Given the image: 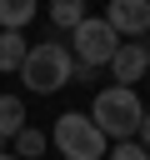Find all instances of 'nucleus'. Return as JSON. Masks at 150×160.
<instances>
[{
  "label": "nucleus",
  "mask_w": 150,
  "mask_h": 160,
  "mask_svg": "<svg viewBox=\"0 0 150 160\" xmlns=\"http://www.w3.org/2000/svg\"><path fill=\"white\" fill-rule=\"evenodd\" d=\"M15 155H25V160H40V155H45V135L25 125V130L15 135Z\"/></svg>",
  "instance_id": "nucleus-11"
},
{
  "label": "nucleus",
  "mask_w": 150,
  "mask_h": 160,
  "mask_svg": "<svg viewBox=\"0 0 150 160\" xmlns=\"http://www.w3.org/2000/svg\"><path fill=\"white\" fill-rule=\"evenodd\" d=\"M110 75H115V85L135 90V80L145 75V45L140 40H120V50L110 55Z\"/></svg>",
  "instance_id": "nucleus-6"
},
{
  "label": "nucleus",
  "mask_w": 150,
  "mask_h": 160,
  "mask_svg": "<svg viewBox=\"0 0 150 160\" xmlns=\"http://www.w3.org/2000/svg\"><path fill=\"white\" fill-rule=\"evenodd\" d=\"M145 75H150V45H145Z\"/></svg>",
  "instance_id": "nucleus-14"
},
{
  "label": "nucleus",
  "mask_w": 150,
  "mask_h": 160,
  "mask_svg": "<svg viewBox=\"0 0 150 160\" xmlns=\"http://www.w3.org/2000/svg\"><path fill=\"white\" fill-rule=\"evenodd\" d=\"M145 35H150V25H145Z\"/></svg>",
  "instance_id": "nucleus-17"
},
{
  "label": "nucleus",
  "mask_w": 150,
  "mask_h": 160,
  "mask_svg": "<svg viewBox=\"0 0 150 160\" xmlns=\"http://www.w3.org/2000/svg\"><path fill=\"white\" fill-rule=\"evenodd\" d=\"M20 130H25V105H20V95H0V135L15 140Z\"/></svg>",
  "instance_id": "nucleus-9"
},
{
  "label": "nucleus",
  "mask_w": 150,
  "mask_h": 160,
  "mask_svg": "<svg viewBox=\"0 0 150 160\" xmlns=\"http://www.w3.org/2000/svg\"><path fill=\"white\" fill-rule=\"evenodd\" d=\"M90 120H95V130H100L105 140H135V130H140V120H145V105H140L135 90L105 85V90H95V100H90Z\"/></svg>",
  "instance_id": "nucleus-1"
},
{
  "label": "nucleus",
  "mask_w": 150,
  "mask_h": 160,
  "mask_svg": "<svg viewBox=\"0 0 150 160\" xmlns=\"http://www.w3.org/2000/svg\"><path fill=\"white\" fill-rule=\"evenodd\" d=\"M105 160H150V150H145V145H140V140H115V145H110V155H105Z\"/></svg>",
  "instance_id": "nucleus-12"
},
{
  "label": "nucleus",
  "mask_w": 150,
  "mask_h": 160,
  "mask_svg": "<svg viewBox=\"0 0 150 160\" xmlns=\"http://www.w3.org/2000/svg\"><path fill=\"white\" fill-rule=\"evenodd\" d=\"M0 155H5V135H0Z\"/></svg>",
  "instance_id": "nucleus-15"
},
{
  "label": "nucleus",
  "mask_w": 150,
  "mask_h": 160,
  "mask_svg": "<svg viewBox=\"0 0 150 160\" xmlns=\"http://www.w3.org/2000/svg\"><path fill=\"white\" fill-rule=\"evenodd\" d=\"M135 135H140V145L150 150V110H145V120H140V130H135Z\"/></svg>",
  "instance_id": "nucleus-13"
},
{
  "label": "nucleus",
  "mask_w": 150,
  "mask_h": 160,
  "mask_svg": "<svg viewBox=\"0 0 150 160\" xmlns=\"http://www.w3.org/2000/svg\"><path fill=\"white\" fill-rule=\"evenodd\" d=\"M0 160H20V155H0Z\"/></svg>",
  "instance_id": "nucleus-16"
},
{
  "label": "nucleus",
  "mask_w": 150,
  "mask_h": 160,
  "mask_svg": "<svg viewBox=\"0 0 150 160\" xmlns=\"http://www.w3.org/2000/svg\"><path fill=\"white\" fill-rule=\"evenodd\" d=\"M75 40H70V55H75V65H90V70H100V65H110V55L120 50V35L100 20V15H85L75 30H70Z\"/></svg>",
  "instance_id": "nucleus-4"
},
{
  "label": "nucleus",
  "mask_w": 150,
  "mask_h": 160,
  "mask_svg": "<svg viewBox=\"0 0 150 160\" xmlns=\"http://www.w3.org/2000/svg\"><path fill=\"white\" fill-rule=\"evenodd\" d=\"M85 15H90L85 0H50V20H55V30H75Z\"/></svg>",
  "instance_id": "nucleus-10"
},
{
  "label": "nucleus",
  "mask_w": 150,
  "mask_h": 160,
  "mask_svg": "<svg viewBox=\"0 0 150 160\" xmlns=\"http://www.w3.org/2000/svg\"><path fill=\"white\" fill-rule=\"evenodd\" d=\"M35 10H40V0H0V25L5 30H25L35 20Z\"/></svg>",
  "instance_id": "nucleus-7"
},
{
  "label": "nucleus",
  "mask_w": 150,
  "mask_h": 160,
  "mask_svg": "<svg viewBox=\"0 0 150 160\" xmlns=\"http://www.w3.org/2000/svg\"><path fill=\"white\" fill-rule=\"evenodd\" d=\"M70 75H75V55H70L60 40L30 45V55H25V65H20V80H25V90H35V95H55L60 85H70Z\"/></svg>",
  "instance_id": "nucleus-2"
},
{
  "label": "nucleus",
  "mask_w": 150,
  "mask_h": 160,
  "mask_svg": "<svg viewBox=\"0 0 150 160\" xmlns=\"http://www.w3.org/2000/svg\"><path fill=\"white\" fill-rule=\"evenodd\" d=\"M50 140H55L60 160H105V155H110V140H105V135L95 130V120L80 115V110H65V115L55 120Z\"/></svg>",
  "instance_id": "nucleus-3"
},
{
  "label": "nucleus",
  "mask_w": 150,
  "mask_h": 160,
  "mask_svg": "<svg viewBox=\"0 0 150 160\" xmlns=\"http://www.w3.org/2000/svg\"><path fill=\"white\" fill-rule=\"evenodd\" d=\"M25 55H30L25 35H20V30H5V35H0V70H20Z\"/></svg>",
  "instance_id": "nucleus-8"
},
{
  "label": "nucleus",
  "mask_w": 150,
  "mask_h": 160,
  "mask_svg": "<svg viewBox=\"0 0 150 160\" xmlns=\"http://www.w3.org/2000/svg\"><path fill=\"white\" fill-rule=\"evenodd\" d=\"M100 20H105L120 40H140L145 25H150V0H110Z\"/></svg>",
  "instance_id": "nucleus-5"
}]
</instances>
